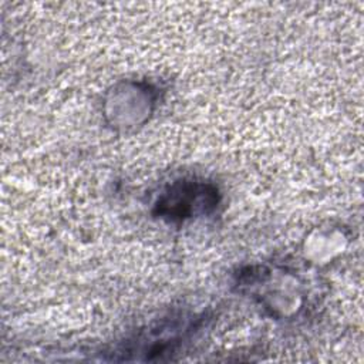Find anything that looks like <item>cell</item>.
<instances>
[{
    "instance_id": "1",
    "label": "cell",
    "mask_w": 364,
    "mask_h": 364,
    "mask_svg": "<svg viewBox=\"0 0 364 364\" xmlns=\"http://www.w3.org/2000/svg\"><path fill=\"white\" fill-rule=\"evenodd\" d=\"M216 205L215 188L195 181L175 182L158 200L159 215L171 220L186 219Z\"/></svg>"
}]
</instances>
